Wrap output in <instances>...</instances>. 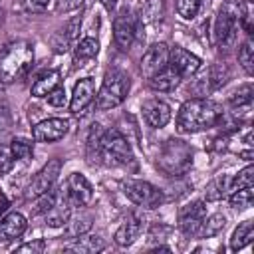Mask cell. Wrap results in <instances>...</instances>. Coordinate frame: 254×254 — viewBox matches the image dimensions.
Instances as JSON below:
<instances>
[{
    "instance_id": "cell-1",
    "label": "cell",
    "mask_w": 254,
    "mask_h": 254,
    "mask_svg": "<svg viewBox=\"0 0 254 254\" xmlns=\"http://www.w3.org/2000/svg\"><path fill=\"white\" fill-rule=\"evenodd\" d=\"M224 117L222 107L208 97H192L185 101L177 115V129L181 133H198L216 127Z\"/></svg>"
},
{
    "instance_id": "cell-2",
    "label": "cell",
    "mask_w": 254,
    "mask_h": 254,
    "mask_svg": "<svg viewBox=\"0 0 254 254\" xmlns=\"http://www.w3.org/2000/svg\"><path fill=\"white\" fill-rule=\"evenodd\" d=\"M34 64V48L30 42L16 40L10 42L0 52V81L14 83L22 79Z\"/></svg>"
},
{
    "instance_id": "cell-3",
    "label": "cell",
    "mask_w": 254,
    "mask_h": 254,
    "mask_svg": "<svg viewBox=\"0 0 254 254\" xmlns=\"http://www.w3.org/2000/svg\"><path fill=\"white\" fill-rule=\"evenodd\" d=\"M157 169L167 177H183L192 167V149L181 139H167L157 151Z\"/></svg>"
},
{
    "instance_id": "cell-4",
    "label": "cell",
    "mask_w": 254,
    "mask_h": 254,
    "mask_svg": "<svg viewBox=\"0 0 254 254\" xmlns=\"http://www.w3.org/2000/svg\"><path fill=\"white\" fill-rule=\"evenodd\" d=\"M244 16H246V12L240 2L230 0V2L222 4V8L218 10V14L214 18V40L218 42L220 50L234 44Z\"/></svg>"
},
{
    "instance_id": "cell-5",
    "label": "cell",
    "mask_w": 254,
    "mask_h": 254,
    "mask_svg": "<svg viewBox=\"0 0 254 254\" xmlns=\"http://www.w3.org/2000/svg\"><path fill=\"white\" fill-rule=\"evenodd\" d=\"M129 87H131V81H129V75L121 69H109L103 77V83L99 87V91L95 93V105L97 109L101 111H107V109H113L117 105H121L129 93Z\"/></svg>"
},
{
    "instance_id": "cell-6",
    "label": "cell",
    "mask_w": 254,
    "mask_h": 254,
    "mask_svg": "<svg viewBox=\"0 0 254 254\" xmlns=\"http://www.w3.org/2000/svg\"><path fill=\"white\" fill-rule=\"evenodd\" d=\"M99 163L109 167H123L133 163V151L129 141L119 131H103Z\"/></svg>"
},
{
    "instance_id": "cell-7",
    "label": "cell",
    "mask_w": 254,
    "mask_h": 254,
    "mask_svg": "<svg viewBox=\"0 0 254 254\" xmlns=\"http://www.w3.org/2000/svg\"><path fill=\"white\" fill-rule=\"evenodd\" d=\"M123 192L133 204L141 208H157L163 202V190L147 181L127 179L123 183Z\"/></svg>"
},
{
    "instance_id": "cell-8",
    "label": "cell",
    "mask_w": 254,
    "mask_h": 254,
    "mask_svg": "<svg viewBox=\"0 0 254 254\" xmlns=\"http://www.w3.org/2000/svg\"><path fill=\"white\" fill-rule=\"evenodd\" d=\"M230 77V69L226 64H214L210 65L202 75H198L192 85L189 87L196 97H206L208 93H212L214 89L222 87L226 83V79Z\"/></svg>"
},
{
    "instance_id": "cell-9",
    "label": "cell",
    "mask_w": 254,
    "mask_h": 254,
    "mask_svg": "<svg viewBox=\"0 0 254 254\" xmlns=\"http://www.w3.org/2000/svg\"><path fill=\"white\" fill-rule=\"evenodd\" d=\"M60 171H62V161H60V159H50V161L34 175V179L30 181V185H28V189H26V196H28V198H38L40 194L48 192V190L56 185V181H58V177H60Z\"/></svg>"
},
{
    "instance_id": "cell-10",
    "label": "cell",
    "mask_w": 254,
    "mask_h": 254,
    "mask_svg": "<svg viewBox=\"0 0 254 254\" xmlns=\"http://www.w3.org/2000/svg\"><path fill=\"white\" fill-rule=\"evenodd\" d=\"M137 20L133 18V14L129 10H121L115 20H113V40H115V46L121 50V52H127L133 42H135V36H137Z\"/></svg>"
},
{
    "instance_id": "cell-11",
    "label": "cell",
    "mask_w": 254,
    "mask_h": 254,
    "mask_svg": "<svg viewBox=\"0 0 254 254\" xmlns=\"http://www.w3.org/2000/svg\"><path fill=\"white\" fill-rule=\"evenodd\" d=\"M202 62L200 58H196L194 54H190L189 50L175 46L169 50V67L173 71H177L181 77H190L200 69Z\"/></svg>"
},
{
    "instance_id": "cell-12",
    "label": "cell",
    "mask_w": 254,
    "mask_h": 254,
    "mask_svg": "<svg viewBox=\"0 0 254 254\" xmlns=\"http://www.w3.org/2000/svg\"><path fill=\"white\" fill-rule=\"evenodd\" d=\"M167 65H169V48H167V44L159 42V44H153L147 48V52L141 58L139 67H141V73L149 79L155 73H159L161 69H165Z\"/></svg>"
},
{
    "instance_id": "cell-13",
    "label": "cell",
    "mask_w": 254,
    "mask_h": 254,
    "mask_svg": "<svg viewBox=\"0 0 254 254\" xmlns=\"http://www.w3.org/2000/svg\"><path fill=\"white\" fill-rule=\"evenodd\" d=\"M206 216V206L202 200H192L179 208V226L187 236H196L202 218Z\"/></svg>"
},
{
    "instance_id": "cell-14",
    "label": "cell",
    "mask_w": 254,
    "mask_h": 254,
    "mask_svg": "<svg viewBox=\"0 0 254 254\" xmlns=\"http://www.w3.org/2000/svg\"><path fill=\"white\" fill-rule=\"evenodd\" d=\"M67 129H69V125L65 119L50 117V119H44L32 127V137L40 143H54V141H60L67 133Z\"/></svg>"
},
{
    "instance_id": "cell-15",
    "label": "cell",
    "mask_w": 254,
    "mask_h": 254,
    "mask_svg": "<svg viewBox=\"0 0 254 254\" xmlns=\"http://www.w3.org/2000/svg\"><path fill=\"white\" fill-rule=\"evenodd\" d=\"M65 192H67L71 204H77V206H87L93 200V187L79 173H71L67 177V181H65Z\"/></svg>"
},
{
    "instance_id": "cell-16",
    "label": "cell",
    "mask_w": 254,
    "mask_h": 254,
    "mask_svg": "<svg viewBox=\"0 0 254 254\" xmlns=\"http://www.w3.org/2000/svg\"><path fill=\"white\" fill-rule=\"evenodd\" d=\"M93 99H95V81L91 77H81L73 87L71 101H69V111L73 115H79L91 105Z\"/></svg>"
},
{
    "instance_id": "cell-17",
    "label": "cell",
    "mask_w": 254,
    "mask_h": 254,
    "mask_svg": "<svg viewBox=\"0 0 254 254\" xmlns=\"http://www.w3.org/2000/svg\"><path fill=\"white\" fill-rule=\"evenodd\" d=\"M171 115H173V111L163 99H147L143 103V117L155 129L165 127L171 121Z\"/></svg>"
},
{
    "instance_id": "cell-18",
    "label": "cell",
    "mask_w": 254,
    "mask_h": 254,
    "mask_svg": "<svg viewBox=\"0 0 254 254\" xmlns=\"http://www.w3.org/2000/svg\"><path fill=\"white\" fill-rule=\"evenodd\" d=\"M71 216V200L65 192V187L60 189V194H58V200L56 204L46 212V224L56 228V226H64Z\"/></svg>"
},
{
    "instance_id": "cell-19",
    "label": "cell",
    "mask_w": 254,
    "mask_h": 254,
    "mask_svg": "<svg viewBox=\"0 0 254 254\" xmlns=\"http://www.w3.org/2000/svg\"><path fill=\"white\" fill-rule=\"evenodd\" d=\"M26 226H28L26 216L20 212H8L0 216V242H10L14 238H20Z\"/></svg>"
},
{
    "instance_id": "cell-20",
    "label": "cell",
    "mask_w": 254,
    "mask_h": 254,
    "mask_svg": "<svg viewBox=\"0 0 254 254\" xmlns=\"http://www.w3.org/2000/svg\"><path fill=\"white\" fill-rule=\"evenodd\" d=\"M141 232H143V218L135 214V216L127 218V220L117 228V232H115V242H117L119 246H131V244L141 236Z\"/></svg>"
},
{
    "instance_id": "cell-21",
    "label": "cell",
    "mask_w": 254,
    "mask_h": 254,
    "mask_svg": "<svg viewBox=\"0 0 254 254\" xmlns=\"http://www.w3.org/2000/svg\"><path fill=\"white\" fill-rule=\"evenodd\" d=\"M105 248V242L99 234H81V236H75L73 238V244H69L65 250L69 252H75V254H95V252H101Z\"/></svg>"
},
{
    "instance_id": "cell-22",
    "label": "cell",
    "mask_w": 254,
    "mask_h": 254,
    "mask_svg": "<svg viewBox=\"0 0 254 254\" xmlns=\"http://www.w3.org/2000/svg\"><path fill=\"white\" fill-rule=\"evenodd\" d=\"M181 79L183 77L177 71H173L171 67H165L159 73H155L153 77H149V87L155 91H173L181 83Z\"/></svg>"
},
{
    "instance_id": "cell-23",
    "label": "cell",
    "mask_w": 254,
    "mask_h": 254,
    "mask_svg": "<svg viewBox=\"0 0 254 254\" xmlns=\"http://www.w3.org/2000/svg\"><path fill=\"white\" fill-rule=\"evenodd\" d=\"M60 85V71L58 69H48L40 73V77L32 83V95L34 97H48L50 91H54Z\"/></svg>"
},
{
    "instance_id": "cell-24",
    "label": "cell",
    "mask_w": 254,
    "mask_h": 254,
    "mask_svg": "<svg viewBox=\"0 0 254 254\" xmlns=\"http://www.w3.org/2000/svg\"><path fill=\"white\" fill-rule=\"evenodd\" d=\"M230 192V177L228 175H216L204 190V198L206 200H220Z\"/></svg>"
},
{
    "instance_id": "cell-25",
    "label": "cell",
    "mask_w": 254,
    "mask_h": 254,
    "mask_svg": "<svg viewBox=\"0 0 254 254\" xmlns=\"http://www.w3.org/2000/svg\"><path fill=\"white\" fill-rule=\"evenodd\" d=\"M252 234H254V224H252V220H244V222H240V224L236 226V230L232 232V238H230V250L238 252V250H242L244 246H248L250 240H252Z\"/></svg>"
},
{
    "instance_id": "cell-26",
    "label": "cell",
    "mask_w": 254,
    "mask_h": 254,
    "mask_svg": "<svg viewBox=\"0 0 254 254\" xmlns=\"http://www.w3.org/2000/svg\"><path fill=\"white\" fill-rule=\"evenodd\" d=\"M224 224H226V218H224V214H220V212H214V214H210V216H204L202 222H200V228H198L196 236H198V238H210V236L218 234V232L224 228Z\"/></svg>"
},
{
    "instance_id": "cell-27",
    "label": "cell",
    "mask_w": 254,
    "mask_h": 254,
    "mask_svg": "<svg viewBox=\"0 0 254 254\" xmlns=\"http://www.w3.org/2000/svg\"><path fill=\"white\" fill-rule=\"evenodd\" d=\"M101 139H103V129L101 125L93 123L87 135V159L91 165L99 163V153H101Z\"/></svg>"
},
{
    "instance_id": "cell-28",
    "label": "cell",
    "mask_w": 254,
    "mask_h": 254,
    "mask_svg": "<svg viewBox=\"0 0 254 254\" xmlns=\"http://www.w3.org/2000/svg\"><path fill=\"white\" fill-rule=\"evenodd\" d=\"M165 14V2L163 0H145L143 8H141V20L139 24H151L161 20Z\"/></svg>"
},
{
    "instance_id": "cell-29",
    "label": "cell",
    "mask_w": 254,
    "mask_h": 254,
    "mask_svg": "<svg viewBox=\"0 0 254 254\" xmlns=\"http://www.w3.org/2000/svg\"><path fill=\"white\" fill-rule=\"evenodd\" d=\"M97 52H99V42H97L95 38H83V40H79L77 46H75V52H73V54H75V62L81 65V62L95 58Z\"/></svg>"
},
{
    "instance_id": "cell-30",
    "label": "cell",
    "mask_w": 254,
    "mask_h": 254,
    "mask_svg": "<svg viewBox=\"0 0 254 254\" xmlns=\"http://www.w3.org/2000/svg\"><path fill=\"white\" fill-rule=\"evenodd\" d=\"M65 224H67L65 234H67L69 238H75V236H81V234L89 232V228H91V216H89V214H79V216H75V218L69 216V220H67Z\"/></svg>"
},
{
    "instance_id": "cell-31",
    "label": "cell",
    "mask_w": 254,
    "mask_h": 254,
    "mask_svg": "<svg viewBox=\"0 0 254 254\" xmlns=\"http://www.w3.org/2000/svg\"><path fill=\"white\" fill-rule=\"evenodd\" d=\"M238 62L244 67V71L248 75H252V71H254V46H252V38L250 36L242 42V46L238 50Z\"/></svg>"
},
{
    "instance_id": "cell-32",
    "label": "cell",
    "mask_w": 254,
    "mask_h": 254,
    "mask_svg": "<svg viewBox=\"0 0 254 254\" xmlns=\"http://www.w3.org/2000/svg\"><path fill=\"white\" fill-rule=\"evenodd\" d=\"M228 103H230V107H232V109L252 105V85H250V83H246V85L238 87V89L228 97Z\"/></svg>"
},
{
    "instance_id": "cell-33",
    "label": "cell",
    "mask_w": 254,
    "mask_h": 254,
    "mask_svg": "<svg viewBox=\"0 0 254 254\" xmlns=\"http://www.w3.org/2000/svg\"><path fill=\"white\" fill-rule=\"evenodd\" d=\"M254 198V190L252 187H242V189H234L230 190V204L234 208H246L252 204Z\"/></svg>"
},
{
    "instance_id": "cell-34",
    "label": "cell",
    "mask_w": 254,
    "mask_h": 254,
    "mask_svg": "<svg viewBox=\"0 0 254 254\" xmlns=\"http://www.w3.org/2000/svg\"><path fill=\"white\" fill-rule=\"evenodd\" d=\"M10 149H12L14 159H20V161H28L34 155V143L28 141V139H22V137L14 139L10 143Z\"/></svg>"
},
{
    "instance_id": "cell-35",
    "label": "cell",
    "mask_w": 254,
    "mask_h": 254,
    "mask_svg": "<svg viewBox=\"0 0 254 254\" xmlns=\"http://www.w3.org/2000/svg\"><path fill=\"white\" fill-rule=\"evenodd\" d=\"M252 183H254V167L248 165L242 171H238V175L234 179H230V190L242 189V187H252Z\"/></svg>"
},
{
    "instance_id": "cell-36",
    "label": "cell",
    "mask_w": 254,
    "mask_h": 254,
    "mask_svg": "<svg viewBox=\"0 0 254 254\" xmlns=\"http://www.w3.org/2000/svg\"><path fill=\"white\" fill-rule=\"evenodd\" d=\"M58 194H60V190H52V189H50L48 192L40 194V196H38V202H36V208H34V214H46V212L56 204Z\"/></svg>"
},
{
    "instance_id": "cell-37",
    "label": "cell",
    "mask_w": 254,
    "mask_h": 254,
    "mask_svg": "<svg viewBox=\"0 0 254 254\" xmlns=\"http://www.w3.org/2000/svg\"><path fill=\"white\" fill-rule=\"evenodd\" d=\"M200 8V0H177V12L185 20H192Z\"/></svg>"
},
{
    "instance_id": "cell-38",
    "label": "cell",
    "mask_w": 254,
    "mask_h": 254,
    "mask_svg": "<svg viewBox=\"0 0 254 254\" xmlns=\"http://www.w3.org/2000/svg\"><path fill=\"white\" fill-rule=\"evenodd\" d=\"M50 0H18V6L24 10V12H30V14H40L48 8Z\"/></svg>"
},
{
    "instance_id": "cell-39",
    "label": "cell",
    "mask_w": 254,
    "mask_h": 254,
    "mask_svg": "<svg viewBox=\"0 0 254 254\" xmlns=\"http://www.w3.org/2000/svg\"><path fill=\"white\" fill-rule=\"evenodd\" d=\"M14 165V155L10 147H0V175H6Z\"/></svg>"
},
{
    "instance_id": "cell-40",
    "label": "cell",
    "mask_w": 254,
    "mask_h": 254,
    "mask_svg": "<svg viewBox=\"0 0 254 254\" xmlns=\"http://www.w3.org/2000/svg\"><path fill=\"white\" fill-rule=\"evenodd\" d=\"M85 4V0H56V10L60 14H67V12H75Z\"/></svg>"
},
{
    "instance_id": "cell-41",
    "label": "cell",
    "mask_w": 254,
    "mask_h": 254,
    "mask_svg": "<svg viewBox=\"0 0 254 254\" xmlns=\"http://www.w3.org/2000/svg\"><path fill=\"white\" fill-rule=\"evenodd\" d=\"M65 101H67V97H65V89L60 87V85H58L54 91L48 93V103L54 105V107H64Z\"/></svg>"
},
{
    "instance_id": "cell-42",
    "label": "cell",
    "mask_w": 254,
    "mask_h": 254,
    "mask_svg": "<svg viewBox=\"0 0 254 254\" xmlns=\"http://www.w3.org/2000/svg\"><path fill=\"white\" fill-rule=\"evenodd\" d=\"M46 250V242L44 240H34V242H26L22 246L16 248V252H28V254H42Z\"/></svg>"
},
{
    "instance_id": "cell-43",
    "label": "cell",
    "mask_w": 254,
    "mask_h": 254,
    "mask_svg": "<svg viewBox=\"0 0 254 254\" xmlns=\"http://www.w3.org/2000/svg\"><path fill=\"white\" fill-rule=\"evenodd\" d=\"M79 26H81V16H75L69 24H67V28L64 30V34L67 36V40H73L75 36H77V32H79Z\"/></svg>"
},
{
    "instance_id": "cell-44",
    "label": "cell",
    "mask_w": 254,
    "mask_h": 254,
    "mask_svg": "<svg viewBox=\"0 0 254 254\" xmlns=\"http://www.w3.org/2000/svg\"><path fill=\"white\" fill-rule=\"evenodd\" d=\"M6 208H8V198L4 196V192L0 190V216L6 212Z\"/></svg>"
},
{
    "instance_id": "cell-45",
    "label": "cell",
    "mask_w": 254,
    "mask_h": 254,
    "mask_svg": "<svg viewBox=\"0 0 254 254\" xmlns=\"http://www.w3.org/2000/svg\"><path fill=\"white\" fill-rule=\"evenodd\" d=\"M99 2H101V4H103V6L107 8V10H113V8H115V2H117V0H99Z\"/></svg>"
},
{
    "instance_id": "cell-46",
    "label": "cell",
    "mask_w": 254,
    "mask_h": 254,
    "mask_svg": "<svg viewBox=\"0 0 254 254\" xmlns=\"http://www.w3.org/2000/svg\"><path fill=\"white\" fill-rule=\"evenodd\" d=\"M0 83H2V81H0ZM0 95H2V91H0Z\"/></svg>"
}]
</instances>
